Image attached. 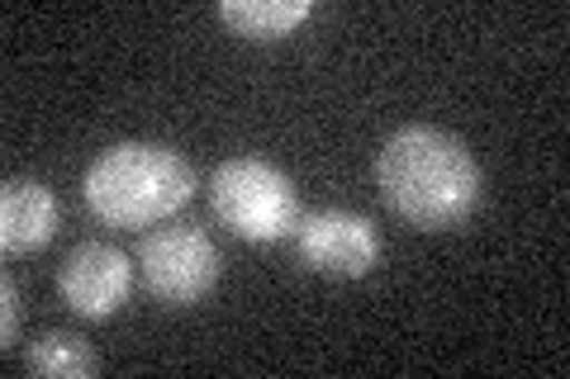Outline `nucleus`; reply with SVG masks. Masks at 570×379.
Wrapping results in <instances>:
<instances>
[{
	"mask_svg": "<svg viewBox=\"0 0 570 379\" xmlns=\"http://www.w3.org/2000/svg\"><path fill=\"white\" fill-rule=\"evenodd\" d=\"M376 186L390 213L409 228L448 232L475 213L485 176L461 138L433 129V123H404L381 142Z\"/></svg>",
	"mask_w": 570,
	"mask_h": 379,
	"instance_id": "nucleus-1",
	"label": "nucleus"
},
{
	"mask_svg": "<svg viewBox=\"0 0 570 379\" xmlns=\"http://www.w3.org/2000/svg\"><path fill=\"white\" fill-rule=\"evenodd\" d=\"M86 209L110 228H153L195 195L190 161L167 142H115L81 176Z\"/></svg>",
	"mask_w": 570,
	"mask_h": 379,
	"instance_id": "nucleus-2",
	"label": "nucleus"
},
{
	"mask_svg": "<svg viewBox=\"0 0 570 379\" xmlns=\"http://www.w3.org/2000/svg\"><path fill=\"white\" fill-rule=\"evenodd\" d=\"M214 219L247 242H281L299 228L295 180L262 157H228L209 176Z\"/></svg>",
	"mask_w": 570,
	"mask_h": 379,
	"instance_id": "nucleus-3",
	"label": "nucleus"
},
{
	"mask_svg": "<svg viewBox=\"0 0 570 379\" xmlns=\"http://www.w3.org/2000/svg\"><path fill=\"white\" fill-rule=\"evenodd\" d=\"M138 270L163 303H195L219 285V247L195 223L157 228L138 247Z\"/></svg>",
	"mask_w": 570,
	"mask_h": 379,
	"instance_id": "nucleus-4",
	"label": "nucleus"
},
{
	"mask_svg": "<svg viewBox=\"0 0 570 379\" xmlns=\"http://www.w3.org/2000/svg\"><path fill=\"white\" fill-rule=\"evenodd\" d=\"M295 247H299V261L309 270H324V276H337V280H362L366 270L381 261L376 223L362 219V213H352V209L299 213Z\"/></svg>",
	"mask_w": 570,
	"mask_h": 379,
	"instance_id": "nucleus-5",
	"label": "nucleus"
},
{
	"mask_svg": "<svg viewBox=\"0 0 570 379\" xmlns=\"http://www.w3.org/2000/svg\"><path fill=\"white\" fill-rule=\"evenodd\" d=\"M134 290V261L110 242H81L67 251L58 270V295L71 313L81 318H110Z\"/></svg>",
	"mask_w": 570,
	"mask_h": 379,
	"instance_id": "nucleus-6",
	"label": "nucleus"
},
{
	"mask_svg": "<svg viewBox=\"0 0 570 379\" xmlns=\"http://www.w3.org/2000/svg\"><path fill=\"white\" fill-rule=\"evenodd\" d=\"M58 195H52L43 180L29 176H10L0 186V251L6 257H33L52 242L58 232Z\"/></svg>",
	"mask_w": 570,
	"mask_h": 379,
	"instance_id": "nucleus-7",
	"label": "nucleus"
},
{
	"mask_svg": "<svg viewBox=\"0 0 570 379\" xmlns=\"http://www.w3.org/2000/svg\"><path fill=\"white\" fill-rule=\"evenodd\" d=\"M309 14H314V0H224L219 6V20L257 43L285 39V33L299 29Z\"/></svg>",
	"mask_w": 570,
	"mask_h": 379,
	"instance_id": "nucleus-8",
	"label": "nucleus"
},
{
	"mask_svg": "<svg viewBox=\"0 0 570 379\" xmlns=\"http://www.w3.org/2000/svg\"><path fill=\"white\" fill-rule=\"evenodd\" d=\"M24 366L33 375H52V379H86L100 370V356L77 332H43L39 341L24 347Z\"/></svg>",
	"mask_w": 570,
	"mask_h": 379,
	"instance_id": "nucleus-9",
	"label": "nucleus"
},
{
	"mask_svg": "<svg viewBox=\"0 0 570 379\" xmlns=\"http://www.w3.org/2000/svg\"><path fill=\"white\" fill-rule=\"evenodd\" d=\"M0 347L14 351V341H20V318H24V299H20V285H14V276L0 280Z\"/></svg>",
	"mask_w": 570,
	"mask_h": 379,
	"instance_id": "nucleus-10",
	"label": "nucleus"
}]
</instances>
